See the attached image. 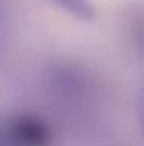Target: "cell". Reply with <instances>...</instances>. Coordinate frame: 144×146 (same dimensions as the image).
<instances>
[{
  "label": "cell",
  "mask_w": 144,
  "mask_h": 146,
  "mask_svg": "<svg viewBox=\"0 0 144 146\" xmlns=\"http://www.w3.org/2000/svg\"><path fill=\"white\" fill-rule=\"evenodd\" d=\"M0 140L9 146H51L53 129L36 112H13L0 125Z\"/></svg>",
  "instance_id": "6da1fadb"
},
{
  "label": "cell",
  "mask_w": 144,
  "mask_h": 146,
  "mask_svg": "<svg viewBox=\"0 0 144 146\" xmlns=\"http://www.w3.org/2000/svg\"><path fill=\"white\" fill-rule=\"evenodd\" d=\"M55 7H59L62 11H66L68 15L81 19V21H93L96 19V9L89 0H49Z\"/></svg>",
  "instance_id": "7a4b0ae2"
},
{
  "label": "cell",
  "mask_w": 144,
  "mask_h": 146,
  "mask_svg": "<svg viewBox=\"0 0 144 146\" xmlns=\"http://www.w3.org/2000/svg\"><path fill=\"white\" fill-rule=\"evenodd\" d=\"M2 32H4V26H2V15H0V40H2Z\"/></svg>",
  "instance_id": "3957f363"
}]
</instances>
